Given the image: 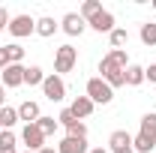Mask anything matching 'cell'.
Wrapping results in <instances>:
<instances>
[{
    "label": "cell",
    "instance_id": "22",
    "mask_svg": "<svg viewBox=\"0 0 156 153\" xmlns=\"http://www.w3.org/2000/svg\"><path fill=\"white\" fill-rule=\"evenodd\" d=\"M138 36H141V42L150 48V45H156V24H141V30H138Z\"/></svg>",
    "mask_w": 156,
    "mask_h": 153
},
{
    "label": "cell",
    "instance_id": "10",
    "mask_svg": "<svg viewBox=\"0 0 156 153\" xmlns=\"http://www.w3.org/2000/svg\"><path fill=\"white\" fill-rule=\"evenodd\" d=\"M24 69L27 66H21V63H9L3 69V87H21L24 84Z\"/></svg>",
    "mask_w": 156,
    "mask_h": 153
},
{
    "label": "cell",
    "instance_id": "27",
    "mask_svg": "<svg viewBox=\"0 0 156 153\" xmlns=\"http://www.w3.org/2000/svg\"><path fill=\"white\" fill-rule=\"evenodd\" d=\"M9 66V57H6V45H0V72Z\"/></svg>",
    "mask_w": 156,
    "mask_h": 153
},
{
    "label": "cell",
    "instance_id": "34",
    "mask_svg": "<svg viewBox=\"0 0 156 153\" xmlns=\"http://www.w3.org/2000/svg\"><path fill=\"white\" fill-rule=\"evenodd\" d=\"M24 153H33V150H24Z\"/></svg>",
    "mask_w": 156,
    "mask_h": 153
},
{
    "label": "cell",
    "instance_id": "15",
    "mask_svg": "<svg viewBox=\"0 0 156 153\" xmlns=\"http://www.w3.org/2000/svg\"><path fill=\"white\" fill-rule=\"evenodd\" d=\"M108 147H111V153L132 147V135L126 132V129H117V132H111V138H108Z\"/></svg>",
    "mask_w": 156,
    "mask_h": 153
},
{
    "label": "cell",
    "instance_id": "23",
    "mask_svg": "<svg viewBox=\"0 0 156 153\" xmlns=\"http://www.w3.org/2000/svg\"><path fill=\"white\" fill-rule=\"evenodd\" d=\"M36 126L42 129V135L48 138V135H54V132H57V126H60V123L54 120V117H45V114H42V117L36 120Z\"/></svg>",
    "mask_w": 156,
    "mask_h": 153
},
{
    "label": "cell",
    "instance_id": "1",
    "mask_svg": "<svg viewBox=\"0 0 156 153\" xmlns=\"http://www.w3.org/2000/svg\"><path fill=\"white\" fill-rule=\"evenodd\" d=\"M99 72H102L99 78H102V81H105V84H108L111 90H114V87H123V84H126V81H123V72H126V69H123V66H120L117 60H111L108 54L99 60Z\"/></svg>",
    "mask_w": 156,
    "mask_h": 153
},
{
    "label": "cell",
    "instance_id": "33",
    "mask_svg": "<svg viewBox=\"0 0 156 153\" xmlns=\"http://www.w3.org/2000/svg\"><path fill=\"white\" fill-rule=\"evenodd\" d=\"M153 9H156V0H153Z\"/></svg>",
    "mask_w": 156,
    "mask_h": 153
},
{
    "label": "cell",
    "instance_id": "30",
    "mask_svg": "<svg viewBox=\"0 0 156 153\" xmlns=\"http://www.w3.org/2000/svg\"><path fill=\"white\" fill-rule=\"evenodd\" d=\"M87 153H108V150H105V147H90Z\"/></svg>",
    "mask_w": 156,
    "mask_h": 153
},
{
    "label": "cell",
    "instance_id": "7",
    "mask_svg": "<svg viewBox=\"0 0 156 153\" xmlns=\"http://www.w3.org/2000/svg\"><path fill=\"white\" fill-rule=\"evenodd\" d=\"M57 123H60V126H66V132H69V135H75V138H87V126H84L69 108H63V111L57 114Z\"/></svg>",
    "mask_w": 156,
    "mask_h": 153
},
{
    "label": "cell",
    "instance_id": "11",
    "mask_svg": "<svg viewBox=\"0 0 156 153\" xmlns=\"http://www.w3.org/2000/svg\"><path fill=\"white\" fill-rule=\"evenodd\" d=\"M87 138H75V135H66L57 144V153H87Z\"/></svg>",
    "mask_w": 156,
    "mask_h": 153
},
{
    "label": "cell",
    "instance_id": "24",
    "mask_svg": "<svg viewBox=\"0 0 156 153\" xmlns=\"http://www.w3.org/2000/svg\"><path fill=\"white\" fill-rule=\"evenodd\" d=\"M108 39H111V48H123V45L129 42V33H126L123 27H114V30L108 33Z\"/></svg>",
    "mask_w": 156,
    "mask_h": 153
},
{
    "label": "cell",
    "instance_id": "32",
    "mask_svg": "<svg viewBox=\"0 0 156 153\" xmlns=\"http://www.w3.org/2000/svg\"><path fill=\"white\" fill-rule=\"evenodd\" d=\"M114 153H135V150H132V147H126V150H114Z\"/></svg>",
    "mask_w": 156,
    "mask_h": 153
},
{
    "label": "cell",
    "instance_id": "6",
    "mask_svg": "<svg viewBox=\"0 0 156 153\" xmlns=\"http://www.w3.org/2000/svg\"><path fill=\"white\" fill-rule=\"evenodd\" d=\"M21 141L27 144V150L39 153L42 147H45V135H42V129H39L36 123H24V129H21Z\"/></svg>",
    "mask_w": 156,
    "mask_h": 153
},
{
    "label": "cell",
    "instance_id": "14",
    "mask_svg": "<svg viewBox=\"0 0 156 153\" xmlns=\"http://www.w3.org/2000/svg\"><path fill=\"white\" fill-rule=\"evenodd\" d=\"M141 138L144 141H150V144H156V111H147V114L141 117Z\"/></svg>",
    "mask_w": 156,
    "mask_h": 153
},
{
    "label": "cell",
    "instance_id": "8",
    "mask_svg": "<svg viewBox=\"0 0 156 153\" xmlns=\"http://www.w3.org/2000/svg\"><path fill=\"white\" fill-rule=\"evenodd\" d=\"M60 27H63V33H66V36H81V33L87 30V21L81 18L78 12H66L63 21H60Z\"/></svg>",
    "mask_w": 156,
    "mask_h": 153
},
{
    "label": "cell",
    "instance_id": "5",
    "mask_svg": "<svg viewBox=\"0 0 156 153\" xmlns=\"http://www.w3.org/2000/svg\"><path fill=\"white\" fill-rule=\"evenodd\" d=\"M6 30H9L15 39H24V36H30V33H36V21L30 18V15H12Z\"/></svg>",
    "mask_w": 156,
    "mask_h": 153
},
{
    "label": "cell",
    "instance_id": "9",
    "mask_svg": "<svg viewBox=\"0 0 156 153\" xmlns=\"http://www.w3.org/2000/svg\"><path fill=\"white\" fill-rule=\"evenodd\" d=\"M87 27H93L96 33H111V30H114V15H111L108 9H102V12H96L93 18L87 21Z\"/></svg>",
    "mask_w": 156,
    "mask_h": 153
},
{
    "label": "cell",
    "instance_id": "18",
    "mask_svg": "<svg viewBox=\"0 0 156 153\" xmlns=\"http://www.w3.org/2000/svg\"><path fill=\"white\" fill-rule=\"evenodd\" d=\"M57 27H60V24H57V21H54V18H48V15L36 21V33H39V36H42V39L54 36V33H57Z\"/></svg>",
    "mask_w": 156,
    "mask_h": 153
},
{
    "label": "cell",
    "instance_id": "12",
    "mask_svg": "<svg viewBox=\"0 0 156 153\" xmlns=\"http://www.w3.org/2000/svg\"><path fill=\"white\" fill-rule=\"evenodd\" d=\"M93 108H96V105L90 102V96H75V99H72V105H69V111H72L78 120L90 117V114H93Z\"/></svg>",
    "mask_w": 156,
    "mask_h": 153
},
{
    "label": "cell",
    "instance_id": "16",
    "mask_svg": "<svg viewBox=\"0 0 156 153\" xmlns=\"http://www.w3.org/2000/svg\"><path fill=\"white\" fill-rule=\"evenodd\" d=\"M123 81H126L129 87H138V84H144V66H138V63H129V66H126V72H123Z\"/></svg>",
    "mask_w": 156,
    "mask_h": 153
},
{
    "label": "cell",
    "instance_id": "26",
    "mask_svg": "<svg viewBox=\"0 0 156 153\" xmlns=\"http://www.w3.org/2000/svg\"><path fill=\"white\" fill-rule=\"evenodd\" d=\"M144 81H153L156 84V63H150V66L144 69Z\"/></svg>",
    "mask_w": 156,
    "mask_h": 153
},
{
    "label": "cell",
    "instance_id": "13",
    "mask_svg": "<svg viewBox=\"0 0 156 153\" xmlns=\"http://www.w3.org/2000/svg\"><path fill=\"white\" fill-rule=\"evenodd\" d=\"M39 117H42V111H39V102L27 99V102H21V105H18V120H24V123H36Z\"/></svg>",
    "mask_w": 156,
    "mask_h": 153
},
{
    "label": "cell",
    "instance_id": "31",
    "mask_svg": "<svg viewBox=\"0 0 156 153\" xmlns=\"http://www.w3.org/2000/svg\"><path fill=\"white\" fill-rule=\"evenodd\" d=\"M39 153H57V150H54V147H42Z\"/></svg>",
    "mask_w": 156,
    "mask_h": 153
},
{
    "label": "cell",
    "instance_id": "25",
    "mask_svg": "<svg viewBox=\"0 0 156 153\" xmlns=\"http://www.w3.org/2000/svg\"><path fill=\"white\" fill-rule=\"evenodd\" d=\"M6 57H9V63H21V60H24V48H21L18 42L6 45Z\"/></svg>",
    "mask_w": 156,
    "mask_h": 153
},
{
    "label": "cell",
    "instance_id": "28",
    "mask_svg": "<svg viewBox=\"0 0 156 153\" xmlns=\"http://www.w3.org/2000/svg\"><path fill=\"white\" fill-rule=\"evenodd\" d=\"M3 27H9V12L6 9H0V33H3Z\"/></svg>",
    "mask_w": 156,
    "mask_h": 153
},
{
    "label": "cell",
    "instance_id": "17",
    "mask_svg": "<svg viewBox=\"0 0 156 153\" xmlns=\"http://www.w3.org/2000/svg\"><path fill=\"white\" fill-rule=\"evenodd\" d=\"M15 123H18V108L3 105V108H0V132H3V129H12Z\"/></svg>",
    "mask_w": 156,
    "mask_h": 153
},
{
    "label": "cell",
    "instance_id": "21",
    "mask_svg": "<svg viewBox=\"0 0 156 153\" xmlns=\"http://www.w3.org/2000/svg\"><path fill=\"white\" fill-rule=\"evenodd\" d=\"M96 12H102V3H99V0H84V3H81V12H78V15H81L84 21H90L93 15H96Z\"/></svg>",
    "mask_w": 156,
    "mask_h": 153
},
{
    "label": "cell",
    "instance_id": "20",
    "mask_svg": "<svg viewBox=\"0 0 156 153\" xmlns=\"http://www.w3.org/2000/svg\"><path fill=\"white\" fill-rule=\"evenodd\" d=\"M42 81H45V72H42V66H27L24 69V84H30V87H42Z\"/></svg>",
    "mask_w": 156,
    "mask_h": 153
},
{
    "label": "cell",
    "instance_id": "3",
    "mask_svg": "<svg viewBox=\"0 0 156 153\" xmlns=\"http://www.w3.org/2000/svg\"><path fill=\"white\" fill-rule=\"evenodd\" d=\"M84 96H90L93 105H108V102L114 99V90H111L102 78H90V81H87V93H84Z\"/></svg>",
    "mask_w": 156,
    "mask_h": 153
},
{
    "label": "cell",
    "instance_id": "29",
    "mask_svg": "<svg viewBox=\"0 0 156 153\" xmlns=\"http://www.w3.org/2000/svg\"><path fill=\"white\" fill-rule=\"evenodd\" d=\"M3 105H6V87L0 84V108H3Z\"/></svg>",
    "mask_w": 156,
    "mask_h": 153
},
{
    "label": "cell",
    "instance_id": "2",
    "mask_svg": "<svg viewBox=\"0 0 156 153\" xmlns=\"http://www.w3.org/2000/svg\"><path fill=\"white\" fill-rule=\"evenodd\" d=\"M78 63V48L72 45H60L54 51V75H63V72H72Z\"/></svg>",
    "mask_w": 156,
    "mask_h": 153
},
{
    "label": "cell",
    "instance_id": "19",
    "mask_svg": "<svg viewBox=\"0 0 156 153\" xmlns=\"http://www.w3.org/2000/svg\"><path fill=\"white\" fill-rule=\"evenodd\" d=\"M15 144H18V138H15L12 129H3V132H0V153H18Z\"/></svg>",
    "mask_w": 156,
    "mask_h": 153
},
{
    "label": "cell",
    "instance_id": "4",
    "mask_svg": "<svg viewBox=\"0 0 156 153\" xmlns=\"http://www.w3.org/2000/svg\"><path fill=\"white\" fill-rule=\"evenodd\" d=\"M42 93H45V99H51V102H63L66 99V81L60 75H45Z\"/></svg>",
    "mask_w": 156,
    "mask_h": 153
}]
</instances>
